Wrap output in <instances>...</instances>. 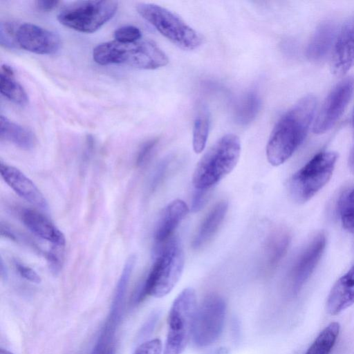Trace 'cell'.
<instances>
[{"label":"cell","mask_w":354,"mask_h":354,"mask_svg":"<svg viewBox=\"0 0 354 354\" xmlns=\"http://www.w3.org/2000/svg\"><path fill=\"white\" fill-rule=\"evenodd\" d=\"M93 60L100 65L124 64L153 70L167 65L169 59L153 41L139 39L131 43L110 41L97 45L93 50Z\"/></svg>","instance_id":"2"},{"label":"cell","mask_w":354,"mask_h":354,"mask_svg":"<svg viewBox=\"0 0 354 354\" xmlns=\"http://www.w3.org/2000/svg\"><path fill=\"white\" fill-rule=\"evenodd\" d=\"M339 329L340 326L337 322L328 324L304 354H329L337 339Z\"/></svg>","instance_id":"23"},{"label":"cell","mask_w":354,"mask_h":354,"mask_svg":"<svg viewBox=\"0 0 354 354\" xmlns=\"http://www.w3.org/2000/svg\"><path fill=\"white\" fill-rule=\"evenodd\" d=\"M337 159V153L322 151L296 171L288 183L292 199L304 203L313 197L330 180Z\"/></svg>","instance_id":"5"},{"label":"cell","mask_w":354,"mask_h":354,"mask_svg":"<svg viewBox=\"0 0 354 354\" xmlns=\"http://www.w3.org/2000/svg\"><path fill=\"white\" fill-rule=\"evenodd\" d=\"M118 7V1L113 0L74 1L59 11L57 19L68 28L91 33L109 21L115 14Z\"/></svg>","instance_id":"8"},{"label":"cell","mask_w":354,"mask_h":354,"mask_svg":"<svg viewBox=\"0 0 354 354\" xmlns=\"http://www.w3.org/2000/svg\"><path fill=\"white\" fill-rule=\"evenodd\" d=\"M16 39L18 46L39 55L53 54L61 44L60 38L56 33L30 23L18 26Z\"/></svg>","instance_id":"12"},{"label":"cell","mask_w":354,"mask_h":354,"mask_svg":"<svg viewBox=\"0 0 354 354\" xmlns=\"http://www.w3.org/2000/svg\"><path fill=\"white\" fill-rule=\"evenodd\" d=\"M225 315L223 298L216 294L206 296L196 309L192 331L193 344L198 348L214 344L222 333Z\"/></svg>","instance_id":"9"},{"label":"cell","mask_w":354,"mask_h":354,"mask_svg":"<svg viewBox=\"0 0 354 354\" xmlns=\"http://www.w3.org/2000/svg\"><path fill=\"white\" fill-rule=\"evenodd\" d=\"M18 26L16 27L13 23H1L0 40L2 46L9 48H13L16 45L18 46L16 39Z\"/></svg>","instance_id":"28"},{"label":"cell","mask_w":354,"mask_h":354,"mask_svg":"<svg viewBox=\"0 0 354 354\" xmlns=\"http://www.w3.org/2000/svg\"><path fill=\"white\" fill-rule=\"evenodd\" d=\"M239 138L228 133L218 139L198 162L192 176L196 189L209 190L236 167L241 154Z\"/></svg>","instance_id":"3"},{"label":"cell","mask_w":354,"mask_h":354,"mask_svg":"<svg viewBox=\"0 0 354 354\" xmlns=\"http://www.w3.org/2000/svg\"><path fill=\"white\" fill-rule=\"evenodd\" d=\"M354 304V265L342 276L330 290L326 310L331 315H338Z\"/></svg>","instance_id":"16"},{"label":"cell","mask_w":354,"mask_h":354,"mask_svg":"<svg viewBox=\"0 0 354 354\" xmlns=\"http://www.w3.org/2000/svg\"><path fill=\"white\" fill-rule=\"evenodd\" d=\"M352 123L354 127V110H353V118H352Z\"/></svg>","instance_id":"40"},{"label":"cell","mask_w":354,"mask_h":354,"mask_svg":"<svg viewBox=\"0 0 354 354\" xmlns=\"http://www.w3.org/2000/svg\"><path fill=\"white\" fill-rule=\"evenodd\" d=\"M209 126V114L206 109L203 108L198 112L194 122L192 145L195 153H199L205 149Z\"/></svg>","instance_id":"24"},{"label":"cell","mask_w":354,"mask_h":354,"mask_svg":"<svg viewBox=\"0 0 354 354\" xmlns=\"http://www.w3.org/2000/svg\"><path fill=\"white\" fill-rule=\"evenodd\" d=\"M60 1L41 0L35 1V7L41 12H48L56 8Z\"/></svg>","instance_id":"35"},{"label":"cell","mask_w":354,"mask_h":354,"mask_svg":"<svg viewBox=\"0 0 354 354\" xmlns=\"http://www.w3.org/2000/svg\"><path fill=\"white\" fill-rule=\"evenodd\" d=\"M0 354H13L11 352L8 351V350L1 348L0 349Z\"/></svg>","instance_id":"39"},{"label":"cell","mask_w":354,"mask_h":354,"mask_svg":"<svg viewBox=\"0 0 354 354\" xmlns=\"http://www.w3.org/2000/svg\"><path fill=\"white\" fill-rule=\"evenodd\" d=\"M136 10L162 35L178 47L191 50L201 45V35L169 10L148 3L137 4Z\"/></svg>","instance_id":"6"},{"label":"cell","mask_w":354,"mask_h":354,"mask_svg":"<svg viewBox=\"0 0 354 354\" xmlns=\"http://www.w3.org/2000/svg\"><path fill=\"white\" fill-rule=\"evenodd\" d=\"M290 237L284 230H278L268 237L265 247V264L268 269H273L278 266L286 255Z\"/></svg>","instance_id":"21"},{"label":"cell","mask_w":354,"mask_h":354,"mask_svg":"<svg viewBox=\"0 0 354 354\" xmlns=\"http://www.w3.org/2000/svg\"><path fill=\"white\" fill-rule=\"evenodd\" d=\"M316 105V98L308 95L277 121L266 145V157L272 165L284 163L303 142L313 119Z\"/></svg>","instance_id":"1"},{"label":"cell","mask_w":354,"mask_h":354,"mask_svg":"<svg viewBox=\"0 0 354 354\" xmlns=\"http://www.w3.org/2000/svg\"><path fill=\"white\" fill-rule=\"evenodd\" d=\"M21 221L36 236L50 241L55 245L64 246V234L44 215L32 209H26L21 214Z\"/></svg>","instance_id":"17"},{"label":"cell","mask_w":354,"mask_h":354,"mask_svg":"<svg viewBox=\"0 0 354 354\" xmlns=\"http://www.w3.org/2000/svg\"><path fill=\"white\" fill-rule=\"evenodd\" d=\"M194 289H184L174 299L168 316V331L163 354H180L190 337L196 305Z\"/></svg>","instance_id":"7"},{"label":"cell","mask_w":354,"mask_h":354,"mask_svg":"<svg viewBox=\"0 0 354 354\" xmlns=\"http://www.w3.org/2000/svg\"><path fill=\"white\" fill-rule=\"evenodd\" d=\"M212 354H226V353L224 349H219V350L216 351L215 352H214Z\"/></svg>","instance_id":"38"},{"label":"cell","mask_w":354,"mask_h":354,"mask_svg":"<svg viewBox=\"0 0 354 354\" xmlns=\"http://www.w3.org/2000/svg\"><path fill=\"white\" fill-rule=\"evenodd\" d=\"M162 345L159 339H153L141 344L133 354H162Z\"/></svg>","instance_id":"31"},{"label":"cell","mask_w":354,"mask_h":354,"mask_svg":"<svg viewBox=\"0 0 354 354\" xmlns=\"http://www.w3.org/2000/svg\"><path fill=\"white\" fill-rule=\"evenodd\" d=\"M15 265L19 274L23 278L34 283H41L40 276L33 269L17 261L15 262Z\"/></svg>","instance_id":"33"},{"label":"cell","mask_w":354,"mask_h":354,"mask_svg":"<svg viewBox=\"0 0 354 354\" xmlns=\"http://www.w3.org/2000/svg\"><path fill=\"white\" fill-rule=\"evenodd\" d=\"M354 66V15L344 24L334 43L331 70L337 75L346 73Z\"/></svg>","instance_id":"13"},{"label":"cell","mask_w":354,"mask_h":354,"mask_svg":"<svg viewBox=\"0 0 354 354\" xmlns=\"http://www.w3.org/2000/svg\"><path fill=\"white\" fill-rule=\"evenodd\" d=\"M0 273L2 279H6L7 277V269L2 257L0 259Z\"/></svg>","instance_id":"37"},{"label":"cell","mask_w":354,"mask_h":354,"mask_svg":"<svg viewBox=\"0 0 354 354\" xmlns=\"http://www.w3.org/2000/svg\"><path fill=\"white\" fill-rule=\"evenodd\" d=\"M261 98L256 91L246 93L239 102L234 111L235 121L241 125L252 122L261 108Z\"/></svg>","instance_id":"22"},{"label":"cell","mask_w":354,"mask_h":354,"mask_svg":"<svg viewBox=\"0 0 354 354\" xmlns=\"http://www.w3.org/2000/svg\"><path fill=\"white\" fill-rule=\"evenodd\" d=\"M208 190L196 189L192 202V211L198 212L205 205L207 199Z\"/></svg>","instance_id":"34"},{"label":"cell","mask_w":354,"mask_h":354,"mask_svg":"<svg viewBox=\"0 0 354 354\" xmlns=\"http://www.w3.org/2000/svg\"><path fill=\"white\" fill-rule=\"evenodd\" d=\"M170 165L169 159H165L159 163L155 169L149 184V189L153 192L165 178Z\"/></svg>","instance_id":"29"},{"label":"cell","mask_w":354,"mask_h":354,"mask_svg":"<svg viewBox=\"0 0 354 354\" xmlns=\"http://www.w3.org/2000/svg\"><path fill=\"white\" fill-rule=\"evenodd\" d=\"M1 93L12 102L25 105L28 103V97L22 86L15 80L14 75H0Z\"/></svg>","instance_id":"25"},{"label":"cell","mask_w":354,"mask_h":354,"mask_svg":"<svg viewBox=\"0 0 354 354\" xmlns=\"http://www.w3.org/2000/svg\"><path fill=\"white\" fill-rule=\"evenodd\" d=\"M338 210L344 228L354 234V187L341 196Z\"/></svg>","instance_id":"26"},{"label":"cell","mask_w":354,"mask_h":354,"mask_svg":"<svg viewBox=\"0 0 354 354\" xmlns=\"http://www.w3.org/2000/svg\"><path fill=\"white\" fill-rule=\"evenodd\" d=\"M188 212L187 204L180 199L172 201L164 208L154 233V239L158 245L164 244L171 239Z\"/></svg>","instance_id":"15"},{"label":"cell","mask_w":354,"mask_h":354,"mask_svg":"<svg viewBox=\"0 0 354 354\" xmlns=\"http://www.w3.org/2000/svg\"><path fill=\"white\" fill-rule=\"evenodd\" d=\"M184 264L183 249L177 239L171 238L158 249L138 299L146 296L160 298L169 294L180 278Z\"/></svg>","instance_id":"4"},{"label":"cell","mask_w":354,"mask_h":354,"mask_svg":"<svg viewBox=\"0 0 354 354\" xmlns=\"http://www.w3.org/2000/svg\"><path fill=\"white\" fill-rule=\"evenodd\" d=\"M336 33V28L331 21L320 24L311 37L306 48V56L309 60H322L332 47Z\"/></svg>","instance_id":"18"},{"label":"cell","mask_w":354,"mask_h":354,"mask_svg":"<svg viewBox=\"0 0 354 354\" xmlns=\"http://www.w3.org/2000/svg\"><path fill=\"white\" fill-rule=\"evenodd\" d=\"M59 245H57V248ZM57 248H53L46 253L49 268L54 274H57L62 269V257Z\"/></svg>","instance_id":"32"},{"label":"cell","mask_w":354,"mask_h":354,"mask_svg":"<svg viewBox=\"0 0 354 354\" xmlns=\"http://www.w3.org/2000/svg\"><path fill=\"white\" fill-rule=\"evenodd\" d=\"M115 40L122 43H131L141 39L140 30L134 26H124L116 29L113 33Z\"/></svg>","instance_id":"27"},{"label":"cell","mask_w":354,"mask_h":354,"mask_svg":"<svg viewBox=\"0 0 354 354\" xmlns=\"http://www.w3.org/2000/svg\"><path fill=\"white\" fill-rule=\"evenodd\" d=\"M348 166L351 171L354 174V145L351 151L349 158H348Z\"/></svg>","instance_id":"36"},{"label":"cell","mask_w":354,"mask_h":354,"mask_svg":"<svg viewBox=\"0 0 354 354\" xmlns=\"http://www.w3.org/2000/svg\"><path fill=\"white\" fill-rule=\"evenodd\" d=\"M228 209L226 201L217 203L202 221L192 243V248L198 249L207 243L216 234L223 223Z\"/></svg>","instance_id":"19"},{"label":"cell","mask_w":354,"mask_h":354,"mask_svg":"<svg viewBox=\"0 0 354 354\" xmlns=\"http://www.w3.org/2000/svg\"><path fill=\"white\" fill-rule=\"evenodd\" d=\"M0 173L4 181L21 198L43 209L48 203L43 194L35 183L17 168L0 162Z\"/></svg>","instance_id":"14"},{"label":"cell","mask_w":354,"mask_h":354,"mask_svg":"<svg viewBox=\"0 0 354 354\" xmlns=\"http://www.w3.org/2000/svg\"><path fill=\"white\" fill-rule=\"evenodd\" d=\"M324 233L315 236L297 257L289 274V286L292 294H297L308 279L320 260L326 248Z\"/></svg>","instance_id":"11"},{"label":"cell","mask_w":354,"mask_h":354,"mask_svg":"<svg viewBox=\"0 0 354 354\" xmlns=\"http://www.w3.org/2000/svg\"><path fill=\"white\" fill-rule=\"evenodd\" d=\"M158 142V138H153L147 141L142 145L136 159V163L138 167L142 166L149 160Z\"/></svg>","instance_id":"30"},{"label":"cell","mask_w":354,"mask_h":354,"mask_svg":"<svg viewBox=\"0 0 354 354\" xmlns=\"http://www.w3.org/2000/svg\"><path fill=\"white\" fill-rule=\"evenodd\" d=\"M0 138L24 150H31L37 144V138L32 131L3 115L0 117Z\"/></svg>","instance_id":"20"},{"label":"cell","mask_w":354,"mask_h":354,"mask_svg":"<svg viewBox=\"0 0 354 354\" xmlns=\"http://www.w3.org/2000/svg\"><path fill=\"white\" fill-rule=\"evenodd\" d=\"M353 80L351 77L339 82L326 98L314 124L316 133L328 131L344 111L352 95Z\"/></svg>","instance_id":"10"}]
</instances>
